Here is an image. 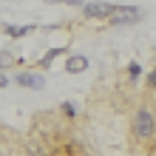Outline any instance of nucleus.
Returning a JSON list of instances; mask_svg holds the SVG:
<instances>
[{"mask_svg": "<svg viewBox=\"0 0 156 156\" xmlns=\"http://www.w3.org/2000/svg\"><path fill=\"white\" fill-rule=\"evenodd\" d=\"M133 136L136 139H153V133H156V114H153V108L151 105H142L139 111L133 114Z\"/></svg>", "mask_w": 156, "mask_h": 156, "instance_id": "f257e3e1", "label": "nucleus"}, {"mask_svg": "<svg viewBox=\"0 0 156 156\" xmlns=\"http://www.w3.org/2000/svg\"><path fill=\"white\" fill-rule=\"evenodd\" d=\"M116 12L114 3H105V0H91V3H82V17L85 20H108Z\"/></svg>", "mask_w": 156, "mask_h": 156, "instance_id": "f03ea898", "label": "nucleus"}, {"mask_svg": "<svg viewBox=\"0 0 156 156\" xmlns=\"http://www.w3.org/2000/svg\"><path fill=\"white\" fill-rule=\"evenodd\" d=\"M139 20H142V9H136V6H116V12L108 17L111 26H131Z\"/></svg>", "mask_w": 156, "mask_h": 156, "instance_id": "7ed1b4c3", "label": "nucleus"}, {"mask_svg": "<svg viewBox=\"0 0 156 156\" xmlns=\"http://www.w3.org/2000/svg\"><path fill=\"white\" fill-rule=\"evenodd\" d=\"M17 85H23V88H34V91H43L45 80H43V74H34V71H23V74H17Z\"/></svg>", "mask_w": 156, "mask_h": 156, "instance_id": "20e7f679", "label": "nucleus"}, {"mask_svg": "<svg viewBox=\"0 0 156 156\" xmlns=\"http://www.w3.org/2000/svg\"><path fill=\"white\" fill-rule=\"evenodd\" d=\"M85 68H88V60L82 57V54H74V57H68V62H66L68 74H80V71H85Z\"/></svg>", "mask_w": 156, "mask_h": 156, "instance_id": "39448f33", "label": "nucleus"}, {"mask_svg": "<svg viewBox=\"0 0 156 156\" xmlns=\"http://www.w3.org/2000/svg\"><path fill=\"white\" fill-rule=\"evenodd\" d=\"M31 31V26H6V34H9V37H26V34H29Z\"/></svg>", "mask_w": 156, "mask_h": 156, "instance_id": "423d86ee", "label": "nucleus"}, {"mask_svg": "<svg viewBox=\"0 0 156 156\" xmlns=\"http://www.w3.org/2000/svg\"><path fill=\"white\" fill-rule=\"evenodd\" d=\"M60 54H62V48H51V51H48V54H45V57L40 60V66H48V62H51L54 57H60Z\"/></svg>", "mask_w": 156, "mask_h": 156, "instance_id": "0eeeda50", "label": "nucleus"}, {"mask_svg": "<svg viewBox=\"0 0 156 156\" xmlns=\"http://www.w3.org/2000/svg\"><path fill=\"white\" fill-rule=\"evenodd\" d=\"M12 62H14V57H12V54L0 51V71H3V68H9V66H12Z\"/></svg>", "mask_w": 156, "mask_h": 156, "instance_id": "6e6552de", "label": "nucleus"}, {"mask_svg": "<svg viewBox=\"0 0 156 156\" xmlns=\"http://www.w3.org/2000/svg\"><path fill=\"white\" fill-rule=\"evenodd\" d=\"M128 74H131V80L136 82V80H139V74H142V68L136 66V62H131V66H128Z\"/></svg>", "mask_w": 156, "mask_h": 156, "instance_id": "1a4fd4ad", "label": "nucleus"}, {"mask_svg": "<svg viewBox=\"0 0 156 156\" xmlns=\"http://www.w3.org/2000/svg\"><path fill=\"white\" fill-rule=\"evenodd\" d=\"M62 114H66V116H77V108L71 102H62Z\"/></svg>", "mask_w": 156, "mask_h": 156, "instance_id": "9d476101", "label": "nucleus"}, {"mask_svg": "<svg viewBox=\"0 0 156 156\" xmlns=\"http://www.w3.org/2000/svg\"><path fill=\"white\" fill-rule=\"evenodd\" d=\"M45 3H66V6H82L85 0H45Z\"/></svg>", "mask_w": 156, "mask_h": 156, "instance_id": "9b49d317", "label": "nucleus"}, {"mask_svg": "<svg viewBox=\"0 0 156 156\" xmlns=\"http://www.w3.org/2000/svg\"><path fill=\"white\" fill-rule=\"evenodd\" d=\"M148 85H151V88H156V68L148 74Z\"/></svg>", "mask_w": 156, "mask_h": 156, "instance_id": "f8f14e48", "label": "nucleus"}]
</instances>
